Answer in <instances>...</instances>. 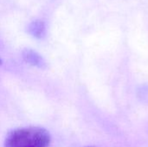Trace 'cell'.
Segmentation results:
<instances>
[{
  "label": "cell",
  "instance_id": "cell-1",
  "mask_svg": "<svg viewBox=\"0 0 148 147\" xmlns=\"http://www.w3.org/2000/svg\"><path fill=\"white\" fill-rule=\"evenodd\" d=\"M49 133L42 127L29 126L10 132L6 137L4 147H49Z\"/></svg>",
  "mask_w": 148,
  "mask_h": 147
},
{
  "label": "cell",
  "instance_id": "cell-2",
  "mask_svg": "<svg viewBox=\"0 0 148 147\" xmlns=\"http://www.w3.org/2000/svg\"><path fill=\"white\" fill-rule=\"evenodd\" d=\"M23 60L36 68H46V63L45 61L43 60V58L36 51L32 50V49H25L23 51Z\"/></svg>",
  "mask_w": 148,
  "mask_h": 147
},
{
  "label": "cell",
  "instance_id": "cell-3",
  "mask_svg": "<svg viewBox=\"0 0 148 147\" xmlns=\"http://www.w3.org/2000/svg\"><path fill=\"white\" fill-rule=\"evenodd\" d=\"M29 33L36 38H42L45 35V25L42 21L36 20L32 22L28 28Z\"/></svg>",
  "mask_w": 148,
  "mask_h": 147
},
{
  "label": "cell",
  "instance_id": "cell-4",
  "mask_svg": "<svg viewBox=\"0 0 148 147\" xmlns=\"http://www.w3.org/2000/svg\"><path fill=\"white\" fill-rule=\"evenodd\" d=\"M0 64H1V60H0Z\"/></svg>",
  "mask_w": 148,
  "mask_h": 147
},
{
  "label": "cell",
  "instance_id": "cell-5",
  "mask_svg": "<svg viewBox=\"0 0 148 147\" xmlns=\"http://www.w3.org/2000/svg\"><path fill=\"white\" fill-rule=\"evenodd\" d=\"M88 147H91V146H88Z\"/></svg>",
  "mask_w": 148,
  "mask_h": 147
}]
</instances>
